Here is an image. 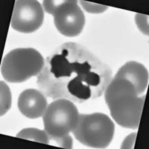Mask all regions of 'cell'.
I'll list each match as a JSON object with an SVG mask.
<instances>
[{"label": "cell", "instance_id": "277c9868", "mask_svg": "<svg viewBox=\"0 0 149 149\" xmlns=\"http://www.w3.org/2000/svg\"><path fill=\"white\" fill-rule=\"evenodd\" d=\"M42 54L33 48H19L4 57L1 72L10 83H22L32 77H37L44 67Z\"/></svg>", "mask_w": 149, "mask_h": 149}, {"label": "cell", "instance_id": "7c38bea8", "mask_svg": "<svg viewBox=\"0 0 149 149\" xmlns=\"http://www.w3.org/2000/svg\"><path fill=\"white\" fill-rule=\"evenodd\" d=\"M80 2H81L82 7L84 8V9L86 11L89 12V13H92V14H100V13H103L104 11H105V10L108 8L107 6L98 5V4L91 3V2H84V1H81Z\"/></svg>", "mask_w": 149, "mask_h": 149}, {"label": "cell", "instance_id": "8992f818", "mask_svg": "<svg viewBox=\"0 0 149 149\" xmlns=\"http://www.w3.org/2000/svg\"><path fill=\"white\" fill-rule=\"evenodd\" d=\"M44 10L54 17L56 29L61 34L69 37H76L83 31L85 16L78 6V1H54L42 2Z\"/></svg>", "mask_w": 149, "mask_h": 149}, {"label": "cell", "instance_id": "30bf717a", "mask_svg": "<svg viewBox=\"0 0 149 149\" xmlns=\"http://www.w3.org/2000/svg\"><path fill=\"white\" fill-rule=\"evenodd\" d=\"M17 137L54 146V141L52 138L45 130H41L37 128L23 129L18 133Z\"/></svg>", "mask_w": 149, "mask_h": 149}, {"label": "cell", "instance_id": "5b68a950", "mask_svg": "<svg viewBox=\"0 0 149 149\" xmlns=\"http://www.w3.org/2000/svg\"><path fill=\"white\" fill-rule=\"evenodd\" d=\"M72 133L84 146L93 148H105L113 138L115 125L108 116L102 113L81 114Z\"/></svg>", "mask_w": 149, "mask_h": 149}, {"label": "cell", "instance_id": "ba28073f", "mask_svg": "<svg viewBox=\"0 0 149 149\" xmlns=\"http://www.w3.org/2000/svg\"><path fill=\"white\" fill-rule=\"evenodd\" d=\"M47 99L43 93L35 89L24 90L18 98V108L21 113L29 119H37L44 115Z\"/></svg>", "mask_w": 149, "mask_h": 149}, {"label": "cell", "instance_id": "6da1fadb", "mask_svg": "<svg viewBox=\"0 0 149 149\" xmlns=\"http://www.w3.org/2000/svg\"><path fill=\"white\" fill-rule=\"evenodd\" d=\"M111 80L108 65L82 45L69 42L48 56L37 84L49 98L82 103L102 96Z\"/></svg>", "mask_w": 149, "mask_h": 149}, {"label": "cell", "instance_id": "7a4b0ae2", "mask_svg": "<svg viewBox=\"0 0 149 149\" xmlns=\"http://www.w3.org/2000/svg\"><path fill=\"white\" fill-rule=\"evenodd\" d=\"M146 94L140 96L134 85L122 78H112L104 91L105 102L111 116L119 125L137 129L140 122Z\"/></svg>", "mask_w": 149, "mask_h": 149}, {"label": "cell", "instance_id": "52a82bcc", "mask_svg": "<svg viewBox=\"0 0 149 149\" xmlns=\"http://www.w3.org/2000/svg\"><path fill=\"white\" fill-rule=\"evenodd\" d=\"M44 19V9L38 1L17 0L10 26L19 32L29 34L40 29Z\"/></svg>", "mask_w": 149, "mask_h": 149}, {"label": "cell", "instance_id": "9c48e42d", "mask_svg": "<svg viewBox=\"0 0 149 149\" xmlns=\"http://www.w3.org/2000/svg\"><path fill=\"white\" fill-rule=\"evenodd\" d=\"M127 80L134 85L139 95L146 92L148 84V72L146 66L136 61H130L119 69L115 76Z\"/></svg>", "mask_w": 149, "mask_h": 149}, {"label": "cell", "instance_id": "4fadbf2b", "mask_svg": "<svg viewBox=\"0 0 149 149\" xmlns=\"http://www.w3.org/2000/svg\"><path fill=\"white\" fill-rule=\"evenodd\" d=\"M148 17L144 16L143 14H137L136 17V24L139 26V30H141L142 32L146 34H148Z\"/></svg>", "mask_w": 149, "mask_h": 149}, {"label": "cell", "instance_id": "3957f363", "mask_svg": "<svg viewBox=\"0 0 149 149\" xmlns=\"http://www.w3.org/2000/svg\"><path fill=\"white\" fill-rule=\"evenodd\" d=\"M79 116L76 106L66 98H58L48 106L42 116L43 125L54 146L72 148V139L69 134L76 127Z\"/></svg>", "mask_w": 149, "mask_h": 149}, {"label": "cell", "instance_id": "8fae6325", "mask_svg": "<svg viewBox=\"0 0 149 149\" xmlns=\"http://www.w3.org/2000/svg\"><path fill=\"white\" fill-rule=\"evenodd\" d=\"M11 95L8 86L4 82L1 81V116L10 108Z\"/></svg>", "mask_w": 149, "mask_h": 149}]
</instances>
